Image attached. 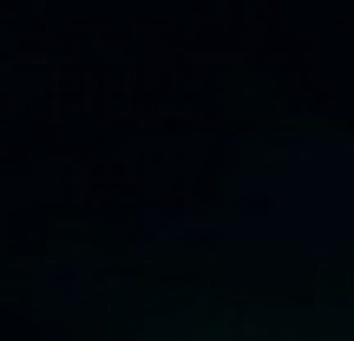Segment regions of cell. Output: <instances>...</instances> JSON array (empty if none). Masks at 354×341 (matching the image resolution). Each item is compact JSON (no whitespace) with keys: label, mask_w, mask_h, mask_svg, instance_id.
Here are the masks:
<instances>
[{"label":"cell","mask_w":354,"mask_h":341,"mask_svg":"<svg viewBox=\"0 0 354 341\" xmlns=\"http://www.w3.org/2000/svg\"><path fill=\"white\" fill-rule=\"evenodd\" d=\"M145 341H354V329L276 315V308H184V315H165Z\"/></svg>","instance_id":"obj_1"}]
</instances>
